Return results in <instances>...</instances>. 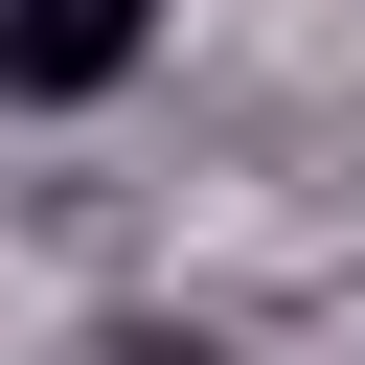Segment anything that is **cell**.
<instances>
[{
	"label": "cell",
	"mask_w": 365,
	"mask_h": 365,
	"mask_svg": "<svg viewBox=\"0 0 365 365\" xmlns=\"http://www.w3.org/2000/svg\"><path fill=\"white\" fill-rule=\"evenodd\" d=\"M137 46H160V0H0V114H91V91H137Z\"/></svg>",
	"instance_id": "1"
}]
</instances>
